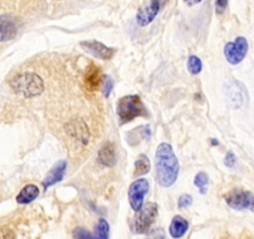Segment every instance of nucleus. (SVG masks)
<instances>
[{"label":"nucleus","instance_id":"obj_23","mask_svg":"<svg viewBox=\"0 0 254 239\" xmlns=\"http://www.w3.org/2000/svg\"><path fill=\"white\" fill-rule=\"evenodd\" d=\"M74 238L75 239H92L91 233L89 231H86L82 227H79V228L74 229Z\"/></svg>","mask_w":254,"mask_h":239},{"label":"nucleus","instance_id":"obj_10","mask_svg":"<svg viewBox=\"0 0 254 239\" xmlns=\"http://www.w3.org/2000/svg\"><path fill=\"white\" fill-rule=\"evenodd\" d=\"M101 82H102L101 69H100L97 65L90 64L89 67L86 69V71H85V76H84L85 89L90 92H94L99 89Z\"/></svg>","mask_w":254,"mask_h":239},{"label":"nucleus","instance_id":"obj_3","mask_svg":"<svg viewBox=\"0 0 254 239\" xmlns=\"http://www.w3.org/2000/svg\"><path fill=\"white\" fill-rule=\"evenodd\" d=\"M117 115H119L120 122L124 125V123L131 122L136 117H146L148 114L140 96L128 95L120 99L117 104Z\"/></svg>","mask_w":254,"mask_h":239},{"label":"nucleus","instance_id":"obj_19","mask_svg":"<svg viewBox=\"0 0 254 239\" xmlns=\"http://www.w3.org/2000/svg\"><path fill=\"white\" fill-rule=\"evenodd\" d=\"M151 168V163L150 160L146 155H140L138 156L137 161L135 162V176H143L146 173L150 172Z\"/></svg>","mask_w":254,"mask_h":239},{"label":"nucleus","instance_id":"obj_1","mask_svg":"<svg viewBox=\"0 0 254 239\" xmlns=\"http://www.w3.org/2000/svg\"><path fill=\"white\" fill-rule=\"evenodd\" d=\"M180 165L168 143H161L156 151V177L160 186L171 187L177 181Z\"/></svg>","mask_w":254,"mask_h":239},{"label":"nucleus","instance_id":"obj_30","mask_svg":"<svg viewBox=\"0 0 254 239\" xmlns=\"http://www.w3.org/2000/svg\"><path fill=\"white\" fill-rule=\"evenodd\" d=\"M212 145H218V141L213 140V141H212Z\"/></svg>","mask_w":254,"mask_h":239},{"label":"nucleus","instance_id":"obj_16","mask_svg":"<svg viewBox=\"0 0 254 239\" xmlns=\"http://www.w3.org/2000/svg\"><path fill=\"white\" fill-rule=\"evenodd\" d=\"M188 231V222L182 216H176L172 219L170 226V234L172 238L178 239L186 234Z\"/></svg>","mask_w":254,"mask_h":239},{"label":"nucleus","instance_id":"obj_2","mask_svg":"<svg viewBox=\"0 0 254 239\" xmlns=\"http://www.w3.org/2000/svg\"><path fill=\"white\" fill-rule=\"evenodd\" d=\"M11 89L24 97L39 96L44 91V81L39 75L34 72H21L10 81Z\"/></svg>","mask_w":254,"mask_h":239},{"label":"nucleus","instance_id":"obj_26","mask_svg":"<svg viewBox=\"0 0 254 239\" xmlns=\"http://www.w3.org/2000/svg\"><path fill=\"white\" fill-rule=\"evenodd\" d=\"M192 204V197L190 194H182L178 199V207L180 208H187Z\"/></svg>","mask_w":254,"mask_h":239},{"label":"nucleus","instance_id":"obj_27","mask_svg":"<svg viewBox=\"0 0 254 239\" xmlns=\"http://www.w3.org/2000/svg\"><path fill=\"white\" fill-rule=\"evenodd\" d=\"M224 165L229 168L234 167V165H236V156H234V153L232 152V151H229V152L227 153L226 158H224Z\"/></svg>","mask_w":254,"mask_h":239},{"label":"nucleus","instance_id":"obj_14","mask_svg":"<svg viewBox=\"0 0 254 239\" xmlns=\"http://www.w3.org/2000/svg\"><path fill=\"white\" fill-rule=\"evenodd\" d=\"M18 33L15 21L9 16H0V41H9L14 39Z\"/></svg>","mask_w":254,"mask_h":239},{"label":"nucleus","instance_id":"obj_17","mask_svg":"<svg viewBox=\"0 0 254 239\" xmlns=\"http://www.w3.org/2000/svg\"><path fill=\"white\" fill-rule=\"evenodd\" d=\"M39 193H40V191H39V188L35 184H28L16 196V202L20 204H28L33 202L34 199L38 198Z\"/></svg>","mask_w":254,"mask_h":239},{"label":"nucleus","instance_id":"obj_5","mask_svg":"<svg viewBox=\"0 0 254 239\" xmlns=\"http://www.w3.org/2000/svg\"><path fill=\"white\" fill-rule=\"evenodd\" d=\"M224 201L237 211L254 212V193L244 189H232L224 196Z\"/></svg>","mask_w":254,"mask_h":239},{"label":"nucleus","instance_id":"obj_8","mask_svg":"<svg viewBox=\"0 0 254 239\" xmlns=\"http://www.w3.org/2000/svg\"><path fill=\"white\" fill-rule=\"evenodd\" d=\"M166 3H167V0H151V3L147 6L137 11L136 20H137L138 25L146 26L152 23Z\"/></svg>","mask_w":254,"mask_h":239},{"label":"nucleus","instance_id":"obj_20","mask_svg":"<svg viewBox=\"0 0 254 239\" xmlns=\"http://www.w3.org/2000/svg\"><path fill=\"white\" fill-rule=\"evenodd\" d=\"M194 186L199 189L202 194L207 193V187H208V176L204 172H199L194 177Z\"/></svg>","mask_w":254,"mask_h":239},{"label":"nucleus","instance_id":"obj_18","mask_svg":"<svg viewBox=\"0 0 254 239\" xmlns=\"http://www.w3.org/2000/svg\"><path fill=\"white\" fill-rule=\"evenodd\" d=\"M110 236V226L106 219L101 218L96 223L92 233V239H109Z\"/></svg>","mask_w":254,"mask_h":239},{"label":"nucleus","instance_id":"obj_29","mask_svg":"<svg viewBox=\"0 0 254 239\" xmlns=\"http://www.w3.org/2000/svg\"><path fill=\"white\" fill-rule=\"evenodd\" d=\"M202 0H185V3L188 4V5H194V4L201 3Z\"/></svg>","mask_w":254,"mask_h":239},{"label":"nucleus","instance_id":"obj_13","mask_svg":"<svg viewBox=\"0 0 254 239\" xmlns=\"http://www.w3.org/2000/svg\"><path fill=\"white\" fill-rule=\"evenodd\" d=\"M227 97H228L229 104L232 105L233 107L238 109L243 105L244 100H246V92H244V87L242 86L239 82H229L227 85V90H226Z\"/></svg>","mask_w":254,"mask_h":239},{"label":"nucleus","instance_id":"obj_4","mask_svg":"<svg viewBox=\"0 0 254 239\" xmlns=\"http://www.w3.org/2000/svg\"><path fill=\"white\" fill-rule=\"evenodd\" d=\"M158 214V206L153 202L142 206L140 211H137L136 216L132 218L131 222V229L136 234L147 233L150 231L151 226L155 222L156 217Z\"/></svg>","mask_w":254,"mask_h":239},{"label":"nucleus","instance_id":"obj_11","mask_svg":"<svg viewBox=\"0 0 254 239\" xmlns=\"http://www.w3.org/2000/svg\"><path fill=\"white\" fill-rule=\"evenodd\" d=\"M66 167H67V163L65 160H61V161H59V162H56L55 165L53 166V168L49 171V173L46 175V177L44 178V181H43L44 188L48 189L49 187L54 186L55 183L60 182L61 179L64 178V176H65Z\"/></svg>","mask_w":254,"mask_h":239},{"label":"nucleus","instance_id":"obj_24","mask_svg":"<svg viewBox=\"0 0 254 239\" xmlns=\"http://www.w3.org/2000/svg\"><path fill=\"white\" fill-rule=\"evenodd\" d=\"M166 233L162 228H155L148 232L146 239H165Z\"/></svg>","mask_w":254,"mask_h":239},{"label":"nucleus","instance_id":"obj_28","mask_svg":"<svg viewBox=\"0 0 254 239\" xmlns=\"http://www.w3.org/2000/svg\"><path fill=\"white\" fill-rule=\"evenodd\" d=\"M228 5V0H216V11L218 14H222L226 10Z\"/></svg>","mask_w":254,"mask_h":239},{"label":"nucleus","instance_id":"obj_15","mask_svg":"<svg viewBox=\"0 0 254 239\" xmlns=\"http://www.w3.org/2000/svg\"><path fill=\"white\" fill-rule=\"evenodd\" d=\"M116 148L114 143L106 142L99 151V162L105 167H114L116 165Z\"/></svg>","mask_w":254,"mask_h":239},{"label":"nucleus","instance_id":"obj_7","mask_svg":"<svg viewBox=\"0 0 254 239\" xmlns=\"http://www.w3.org/2000/svg\"><path fill=\"white\" fill-rule=\"evenodd\" d=\"M248 51V41L243 36L237 38L233 43H227L224 46V56L227 61L232 65H237L242 62Z\"/></svg>","mask_w":254,"mask_h":239},{"label":"nucleus","instance_id":"obj_6","mask_svg":"<svg viewBox=\"0 0 254 239\" xmlns=\"http://www.w3.org/2000/svg\"><path fill=\"white\" fill-rule=\"evenodd\" d=\"M150 189V183L145 178H140L132 182L128 188V201H130L131 208L135 212L140 211L143 206V201H145L146 194L148 193Z\"/></svg>","mask_w":254,"mask_h":239},{"label":"nucleus","instance_id":"obj_9","mask_svg":"<svg viewBox=\"0 0 254 239\" xmlns=\"http://www.w3.org/2000/svg\"><path fill=\"white\" fill-rule=\"evenodd\" d=\"M80 46L84 48L87 53L94 55L95 58L101 59V60H110V59L115 55V53H116L115 49L107 48L106 45H104V44L96 40L82 41V43L80 44Z\"/></svg>","mask_w":254,"mask_h":239},{"label":"nucleus","instance_id":"obj_12","mask_svg":"<svg viewBox=\"0 0 254 239\" xmlns=\"http://www.w3.org/2000/svg\"><path fill=\"white\" fill-rule=\"evenodd\" d=\"M66 131L72 138H75L76 141H81L84 145L89 142V128H87L86 123L81 120H74V121L67 123Z\"/></svg>","mask_w":254,"mask_h":239},{"label":"nucleus","instance_id":"obj_25","mask_svg":"<svg viewBox=\"0 0 254 239\" xmlns=\"http://www.w3.org/2000/svg\"><path fill=\"white\" fill-rule=\"evenodd\" d=\"M0 239H16V237L9 227H0Z\"/></svg>","mask_w":254,"mask_h":239},{"label":"nucleus","instance_id":"obj_22","mask_svg":"<svg viewBox=\"0 0 254 239\" xmlns=\"http://www.w3.org/2000/svg\"><path fill=\"white\" fill-rule=\"evenodd\" d=\"M112 89H114V80L111 79V76H105L104 81H102V94H104V96L109 97Z\"/></svg>","mask_w":254,"mask_h":239},{"label":"nucleus","instance_id":"obj_21","mask_svg":"<svg viewBox=\"0 0 254 239\" xmlns=\"http://www.w3.org/2000/svg\"><path fill=\"white\" fill-rule=\"evenodd\" d=\"M187 66H188V70H190V74L197 75V74H199V72H201V70H202V61L199 60V58L192 55V56H190V58H188Z\"/></svg>","mask_w":254,"mask_h":239}]
</instances>
